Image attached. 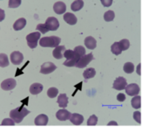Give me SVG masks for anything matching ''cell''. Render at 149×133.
Masks as SVG:
<instances>
[{
	"label": "cell",
	"mask_w": 149,
	"mask_h": 133,
	"mask_svg": "<svg viewBox=\"0 0 149 133\" xmlns=\"http://www.w3.org/2000/svg\"><path fill=\"white\" fill-rule=\"evenodd\" d=\"M30 113V111L24 108L23 106L20 107V108H17L15 110H12L10 112V118L17 124H19L22 122V120L24 119V117H26L28 114Z\"/></svg>",
	"instance_id": "obj_1"
},
{
	"label": "cell",
	"mask_w": 149,
	"mask_h": 133,
	"mask_svg": "<svg viewBox=\"0 0 149 133\" xmlns=\"http://www.w3.org/2000/svg\"><path fill=\"white\" fill-rule=\"evenodd\" d=\"M61 39L57 36H51V37H44L40 39L39 45L43 47H55L59 45Z\"/></svg>",
	"instance_id": "obj_2"
},
{
	"label": "cell",
	"mask_w": 149,
	"mask_h": 133,
	"mask_svg": "<svg viewBox=\"0 0 149 133\" xmlns=\"http://www.w3.org/2000/svg\"><path fill=\"white\" fill-rule=\"evenodd\" d=\"M39 39H40V32L38 31L28 34L26 36V40H27L28 46L30 48H31V49H34L38 46V41Z\"/></svg>",
	"instance_id": "obj_3"
},
{
	"label": "cell",
	"mask_w": 149,
	"mask_h": 133,
	"mask_svg": "<svg viewBox=\"0 0 149 133\" xmlns=\"http://www.w3.org/2000/svg\"><path fill=\"white\" fill-rule=\"evenodd\" d=\"M93 60V53L85 54V55L81 56V57L79 59V61H77L75 67H76V68H86Z\"/></svg>",
	"instance_id": "obj_4"
},
{
	"label": "cell",
	"mask_w": 149,
	"mask_h": 133,
	"mask_svg": "<svg viewBox=\"0 0 149 133\" xmlns=\"http://www.w3.org/2000/svg\"><path fill=\"white\" fill-rule=\"evenodd\" d=\"M45 25L49 31H56L59 27V22L58 20L54 17H49L45 23Z\"/></svg>",
	"instance_id": "obj_5"
},
{
	"label": "cell",
	"mask_w": 149,
	"mask_h": 133,
	"mask_svg": "<svg viewBox=\"0 0 149 133\" xmlns=\"http://www.w3.org/2000/svg\"><path fill=\"white\" fill-rule=\"evenodd\" d=\"M10 61L14 65H20L24 61V55L18 51H14L10 53Z\"/></svg>",
	"instance_id": "obj_6"
},
{
	"label": "cell",
	"mask_w": 149,
	"mask_h": 133,
	"mask_svg": "<svg viewBox=\"0 0 149 133\" xmlns=\"http://www.w3.org/2000/svg\"><path fill=\"white\" fill-rule=\"evenodd\" d=\"M125 89H126V93L128 96H137L140 93V90H141L139 85L136 84V83H131L129 85H127Z\"/></svg>",
	"instance_id": "obj_7"
},
{
	"label": "cell",
	"mask_w": 149,
	"mask_h": 133,
	"mask_svg": "<svg viewBox=\"0 0 149 133\" xmlns=\"http://www.w3.org/2000/svg\"><path fill=\"white\" fill-rule=\"evenodd\" d=\"M16 85H17L16 81L12 78H9V79H6L2 82L1 89H3V90L9 91V90H12L16 87Z\"/></svg>",
	"instance_id": "obj_8"
},
{
	"label": "cell",
	"mask_w": 149,
	"mask_h": 133,
	"mask_svg": "<svg viewBox=\"0 0 149 133\" xmlns=\"http://www.w3.org/2000/svg\"><path fill=\"white\" fill-rule=\"evenodd\" d=\"M56 68H57L56 65H54L52 62H45L41 66L40 73L43 75H48L52 73Z\"/></svg>",
	"instance_id": "obj_9"
},
{
	"label": "cell",
	"mask_w": 149,
	"mask_h": 133,
	"mask_svg": "<svg viewBox=\"0 0 149 133\" xmlns=\"http://www.w3.org/2000/svg\"><path fill=\"white\" fill-rule=\"evenodd\" d=\"M127 85V80L124 77L120 76V77L116 78V80L113 82V89H115L117 90H122V89H125Z\"/></svg>",
	"instance_id": "obj_10"
},
{
	"label": "cell",
	"mask_w": 149,
	"mask_h": 133,
	"mask_svg": "<svg viewBox=\"0 0 149 133\" xmlns=\"http://www.w3.org/2000/svg\"><path fill=\"white\" fill-rule=\"evenodd\" d=\"M65 50V46H57L52 52V55L55 59L60 60L64 57V52Z\"/></svg>",
	"instance_id": "obj_11"
},
{
	"label": "cell",
	"mask_w": 149,
	"mask_h": 133,
	"mask_svg": "<svg viewBox=\"0 0 149 133\" xmlns=\"http://www.w3.org/2000/svg\"><path fill=\"white\" fill-rule=\"evenodd\" d=\"M71 115L72 114L66 110H59L56 113V118L59 121H66V120H68L70 118Z\"/></svg>",
	"instance_id": "obj_12"
},
{
	"label": "cell",
	"mask_w": 149,
	"mask_h": 133,
	"mask_svg": "<svg viewBox=\"0 0 149 133\" xmlns=\"http://www.w3.org/2000/svg\"><path fill=\"white\" fill-rule=\"evenodd\" d=\"M69 119H70L71 123L73 124L74 125H80L83 123V121H84L83 116L80 115V114H78V113L72 114Z\"/></svg>",
	"instance_id": "obj_13"
},
{
	"label": "cell",
	"mask_w": 149,
	"mask_h": 133,
	"mask_svg": "<svg viewBox=\"0 0 149 133\" xmlns=\"http://www.w3.org/2000/svg\"><path fill=\"white\" fill-rule=\"evenodd\" d=\"M34 124L36 125H38V126H45L48 124V117L45 114H41V115H38L35 120H34Z\"/></svg>",
	"instance_id": "obj_14"
},
{
	"label": "cell",
	"mask_w": 149,
	"mask_h": 133,
	"mask_svg": "<svg viewBox=\"0 0 149 133\" xmlns=\"http://www.w3.org/2000/svg\"><path fill=\"white\" fill-rule=\"evenodd\" d=\"M53 10L57 14H63L66 11V5L63 2H57L53 5Z\"/></svg>",
	"instance_id": "obj_15"
},
{
	"label": "cell",
	"mask_w": 149,
	"mask_h": 133,
	"mask_svg": "<svg viewBox=\"0 0 149 133\" xmlns=\"http://www.w3.org/2000/svg\"><path fill=\"white\" fill-rule=\"evenodd\" d=\"M64 57L66 60H73V61H78L79 59L80 58V56L72 50H65Z\"/></svg>",
	"instance_id": "obj_16"
},
{
	"label": "cell",
	"mask_w": 149,
	"mask_h": 133,
	"mask_svg": "<svg viewBox=\"0 0 149 133\" xmlns=\"http://www.w3.org/2000/svg\"><path fill=\"white\" fill-rule=\"evenodd\" d=\"M85 46H86V48L90 49V50H93L97 46V41L96 39L92 37V36H89V37H86L85 39Z\"/></svg>",
	"instance_id": "obj_17"
},
{
	"label": "cell",
	"mask_w": 149,
	"mask_h": 133,
	"mask_svg": "<svg viewBox=\"0 0 149 133\" xmlns=\"http://www.w3.org/2000/svg\"><path fill=\"white\" fill-rule=\"evenodd\" d=\"M64 20L67 23V24H69V25H75L76 23H77V18H76V16L74 15V14H72V13H71V12H65V14L64 15Z\"/></svg>",
	"instance_id": "obj_18"
},
{
	"label": "cell",
	"mask_w": 149,
	"mask_h": 133,
	"mask_svg": "<svg viewBox=\"0 0 149 133\" xmlns=\"http://www.w3.org/2000/svg\"><path fill=\"white\" fill-rule=\"evenodd\" d=\"M25 25H26V20H25V18H18V19L14 23V25H13V29H14L15 31H20V30H22V29L25 26Z\"/></svg>",
	"instance_id": "obj_19"
},
{
	"label": "cell",
	"mask_w": 149,
	"mask_h": 133,
	"mask_svg": "<svg viewBox=\"0 0 149 133\" xmlns=\"http://www.w3.org/2000/svg\"><path fill=\"white\" fill-rule=\"evenodd\" d=\"M43 90V85L40 83H33L30 87V92L31 95H38Z\"/></svg>",
	"instance_id": "obj_20"
},
{
	"label": "cell",
	"mask_w": 149,
	"mask_h": 133,
	"mask_svg": "<svg viewBox=\"0 0 149 133\" xmlns=\"http://www.w3.org/2000/svg\"><path fill=\"white\" fill-rule=\"evenodd\" d=\"M58 103L60 108H66L68 104V97L65 94H60L58 97Z\"/></svg>",
	"instance_id": "obj_21"
},
{
	"label": "cell",
	"mask_w": 149,
	"mask_h": 133,
	"mask_svg": "<svg viewBox=\"0 0 149 133\" xmlns=\"http://www.w3.org/2000/svg\"><path fill=\"white\" fill-rule=\"evenodd\" d=\"M84 6V2L83 0H75L74 2H72V4H71V9L72 11H78L80 9H82Z\"/></svg>",
	"instance_id": "obj_22"
},
{
	"label": "cell",
	"mask_w": 149,
	"mask_h": 133,
	"mask_svg": "<svg viewBox=\"0 0 149 133\" xmlns=\"http://www.w3.org/2000/svg\"><path fill=\"white\" fill-rule=\"evenodd\" d=\"M96 75V71L93 68H87L86 70L84 71L83 73V76L86 80H88V79H91V78H93Z\"/></svg>",
	"instance_id": "obj_23"
},
{
	"label": "cell",
	"mask_w": 149,
	"mask_h": 133,
	"mask_svg": "<svg viewBox=\"0 0 149 133\" xmlns=\"http://www.w3.org/2000/svg\"><path fill=\"white\" fill-rule=\"evenodd\" d=\"M131 103H132V106L134 109H135V110L140 109L141 107V97L138 95L134 96V97L131 101Z\"/></svg>",
	"instance_id": "obj_24"
},
{
	"label": "cell",
	"mask_w": 149,
	"mask_h": 133,
	"mask_svg": "<svg viewBox=\"0 0 149 133\" xmlns=\"http://www.w3.org/2000/svg\"><path fill=\"white\" fill-rule=\"evenodd\" d=\"M111 51H112V53H114L115 55L120 54L121 52H122V50H121V48H120V43H119V42H114V43L112 45V46H111Z\"/></svg>",
	"instance_id": "obj_25"
},
{
	"label": "cell",
	"mask_w": 149,
	"mask_h": 133,
	"mask_svg": "<svg viewBox=\"0 0 149 133\" xmlns=\"http://www.w3.org/2000/svg\"><path fill=\"white\" fill-rule=\"evenodd\" d=\"M9 65L8 56L5 53H0V67L5 68Z\"/></svg>",
	"instance_id": "obj_26"
},
{
	"label": "cell",
	"mask_w": 149,
	"mask_h": 133,
	"mask_svg": "<svg viewBox=\"0 0 149 133\" xmlns=\"http://www.w3.org/2000/svg\"><path fill=\"white\" fill-rule=\"evenodd\" d=\"M123 69H124L125 73H127V74H132L134 71V65L132 62H127L124 65Z\"/></svg>",
	"instance_id": "obj_27"
},
{
	"label": "cell",
	"mask_w": 149,
	"mask_h": 133,
	"mask_svg": "<svg viewBox=\"0 0 149 133\" xmlns=\"http://www.w3.org/2000/svg\"><path fill=\"white\" fill-rule=\"evenodd\" d=\"M114 17H115V14H114V11H107L104 14V19L107 22L113 21V18H114Z\"/></svg>",
	"instance_id": "obj_28"
},
{
	"label": "cell",
	"mask_w": 149,
	"mask_h": 133,
	"mask_svg": "<svg viewBox=\"0 0 149 133\" xmlns=\"http://www.w3.org/2000/svg\"><path fill=\"white\" fill-rule=\"evenodd\" d=\"M119 43H120V48H121L122 51L127 50V49L129 48V46H130V42H129V40L127 39H121Z\"/></svg>",
	"instance_id": "obj_29"
},
{
	"label": "cell",
	"mask_w": 149,
	"mask_h": 133,
	"mask_svg": "<svg viewBox=\"0 0 149 133\" xmlns=\"http://www.w3.org/2000/svg\"><path fill=\"white\" fill-rule=\"evenodd\" d=\"M58 89L56 88H50L47 91V96L50 97V98H54L58 96Z\"/></svg>",
	"instance_id": "obj_30"
},
{
	"label": "cell",
	"mask_w": 149,
	"mask_h": 133,
	"mask_svg": "<svg viewBox=\"0 0 149 133\" xmlns=\"http://www.w3.org/2000/svg\"><path fill=\"white\" fill-rule=\"evenodd\" d=\"M73 51H74L75 53H77L80 57L86 54V48H85L84 46H76V47L74 48Z\"/></svg>",
	"instance_id": "obj_31"
},
{
	"label": "cell",
	"mask_w": 149,
	"mask_h": 133,
	"mask_svg": "<svg viewBox=\"0 0 149 133\" xmlns=\"http://www.w3.org/2000/svg\"><path fill=\"white\" fill-rule=\"evenodd\" d=\"M97 123H98V118L95 115H93L89 118V119L87 121V125L93 126V125H96Z\"/></svg>",
	"instance_id": "obj_32"
},
{
	"label": "cell",
	"mask_w": 149,
	"mask_h": 133,
	"mask_svg": "<svg viewBox=\"0 0 149 133\" xmlns=\"http://www.w3.org/2000/svg\"><path fill=\"white\" fill-rule=\"evenodd\" d=\"M21 4V0H9V8H17Z\"/></svg>",
	"instance_id": "obj_33"
},
{
	"label": "cell",
	"mask_w": 149,
	"mask_h": 133,
	"mask_svg": "<svg viewBox=\"0 0 149 133\" xmlns=\"http://www.w3.org/2000/svg\"><path fill=\"white\" fill-rule=\"evenodd\" d=\"M37 30L40 32V33H46V32H49V30L46 28V26L45 25V24H38V25H37Z\"/></svg>",
	"instance_id": "obj_34"
},
{
	"label": "cell",
	"mask_w": 149,
	"mask_h": 133,
	"mask_svg": "<svg viewBox=\"0 0 149 133\" xmlns=\"http://www.w3.org/2000/svg\"><path fill=\"white\" fill-rule=\"evenodd\" d=\"M1 125H3V126H6V125L13 126V125H15V122L12 119H10V118H5V119H3L2 121V124Z\"/></svg>",
	"instance_id": "obj_35"
},
{
	"label": "cell",
	"mask_w": 149,
	"mask_h": 133,
	"mask_svg": "<svg viewBox=\"0 0 149 133\" xmlns=\"http://www.w3.org/2000/svg\"><path fill=\"white\" fill-rule=\"evenodd\" d=\"M134 119L138 123V124H141V114L140 111H135L134 113Z\"/></svg>",
	"instance_id": "obj_36"
},
{
	"label": "cell",
	"mask_w": 149,
	"mask_h": 133,
	"mask_svg": "<svg viewBox=\"0 0 149 133\" xmlns=\"http://www.w3.org/2000/svg\"><path fill=\"white\" fill-rule=\"evenodd\" d=\"M100 1L105 7H109L113 4V0H100Z\"/></svg>",
	"instance_id": "obj_37"
},
{
	"label": "cell",
	"mask_w": 149,
	"mask_h": 133,
	"mask_svg": "<svg viewBox=\"0 0 149 133\" xmlns=\"http://www.w3.org/2000/svg\"><path fill=\"white\" fill-rule=\"evenodd\" d=\"M117 100H118L119 102L122 103V102H124V101L126 100V96H125L124 94H122V93H120V94H118V96H117Z\"/></svg>",
	"instance_id": "obj_38"
},
{
	"label": "cell",
	"mask_w": 149,
	"mask_h": 133,
	"mask_svg": "<svg viewBox=\"0 0 149 133\" xmlns=\"http://www.w3.org/2000/svg\"><path fill=\"white\" fill-rule=\"evenodd\" d=\"M5 18V13H4V11L0 9V22L3 21Z\"/></svg>",
	"instance_id": "obj_39"
},
{
	"label": "cell",
	"mask_w": 149,
	"mask_h": 133,
	"mask_svg": "<svg viewBox=\"0 0 149 133\" xmlns=\"http://www.w3.org/2000/svg\"><path fill=\"white\" fill-rule=\"evenodd\" d=\"M108 125H118V124H117L115 121H114V122H113V121H111V122L108 124Z\"/></svg>",
	"instance_id": "obj_40"
},
{
	"label": "cell",
	"mask_w": 149,
	"mask_h": 133,
	"mask_svg": "<svg viewBox=\"0 0 149 133\" xmlns=\"http://www.w3.org/2000/svg\"><path fill=\"white\" fill-rule=\"evenodd\" d=\"M137 72H138V75H141V64L138 65V70H137Z\"/></svg>",
	"instance_id": "obj_41"
}]
</instances>
